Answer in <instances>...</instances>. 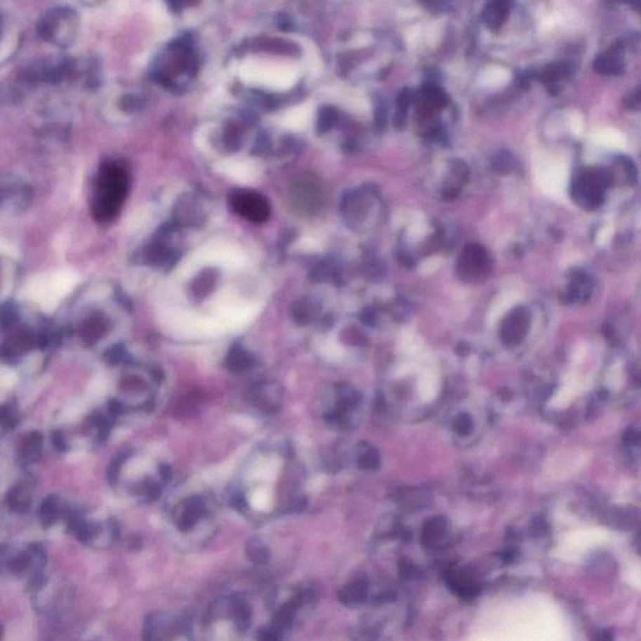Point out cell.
I'll use <instances>...</instances> for the list:
<instances>
[{
  "mask_svg": "<svg viewBox=\"0 0 641 641\" xmlns=\"http://www.w3.org/2000/svg\"><path fill=\"white\" fill-rule=\"evenodd\" d=\"M78 275L70 270L52 272L32 278L25 287V296L41 306L46 312H52L59 300L70 293L78 284Z\"/></svg>",
  "mask_w": 641,
  "mask_h": 641,
  "instance_id": "6da1fadb",
  "label": "cell"
},
{
  "mask_svg": "<svg viewBox=\"0 0 641 641\" xmlns=\"http://www.w3.org/2000/svg\"><path fill=\"white\" fill-rule=\"evenodd\" d=\"M58 516V503L54 500V497H48L41 503V519L44 524H51L55 520Z\"/></svg>",
  "mask_w": 641,
  "mask_h": 641,
  "instance_id": "2e32d148",
  "label": "cell"
},
{
  "mask_svg": "<svg viewBox=\"0 0 641 641\" xmlns=\"http://www.w3.org/2000/svg\"><path fill=\"white\" fill-rule=\"evenodd\" d=\"M278 27L282 30L289 32V30L291 29V22H289V18L284 17V15L281 18V19L278 20Z\"/></svg>",
  "mask_w": 641,
  "mask_h": 641,
  "instance_id": "7402d4cb",
  "label": "cell"
},
{
  "mask_svg": "<svg viewBox=\"0 0 641 641\" xmlns=\"http://www.w3.org/2000/svg\"><path fill=\"white\" fill-rule=\"evenodd\" d=\"M79 27V15L70 6H54L38 20L37 30L41 39L59 48H67L74 41Z\"/></svg>",
  "mask_w": 641,
  "mask_h": 641,
  "instance_id": "7a4b0ae2",
  "label": "cell"
},
{
  "mask_svg": "<svg viewBox=\"0 0 641 641\" xmlns=\"http://www.w3.org/2000/svg\"><path fill=\"white\" fill-rule=\"evenodd\" d=\"M0 253L8 254V256H15L17 252H15V249H13L11 244H8V243L0 239Z\"/></svg>",
  "mask_w": 641,
  "mask_h": 641,
  "instance_id": "44dd1931",
  "label": "cell"
},
{
  "mask_svg": "<svg viewBox=\"0 0 641 641\" xmlns=\"http://www.w3.org/2000/svg\"><path fill=\"white\" fill-rule=\"evenodd\" d=\"M209 515V506L203 497L193 496L178 505L174 513L176 525L180 531L191 532Z\"/></svg>",
  "mask_w": 641,
  "mask_h": 641,
  "instance_id": "5b68a950",
  "label": "cell"
},
{
  "mask_svg": "<svg viewBox=\"0 0 641 641\" xmlns=\"http://www.w3.org/2000/svg\"><path fill=\"white\" fill-rule=\"evenodd\" d=\"M335 121V112L332 110H324L321 116H319V121H318V128L321 131H326L331 127V124Z\"/></svg>",
  "mask_w": 641,
  "mask_h": 641,
  "instance_id": "ac0fdd59",
  "label": "cell"
},
{
  "mask_svg": "<svg viewBox=\"0 0 641 641\" xmlns=\"http://www.w3.org/2000/svg\"><path fill=\"white\" fill-rule=\"evenodd\" d=\"M445 522L441 520V519H439V520H432L428 522V526L425 527L423 537H425V541L435 543L436 540H440V538H442V537L445 536Z\"/></svg>",
  "mask_w": 641,
  "mask_h": 641,
  "instance_id": "4fadbf2b",
  "label": "cell"
},
{
  "mask_svg": "<svg viewBox=\"0 0 641 641\" xmlns=\"http://www.w3.org/2000/svg\"><path fill=\"white\" fill-rule=\"evenodd\" d=\"M340 599L347 605H357L367 596V583L364 579H356L340 593Z\"/></svg>",
  "mask_w": 641,
  "mask_h": 641,
  "instance_id": "9c48e42d",
  "label": "cell"
},
{
  "mask_svg": "<svg viewBox=\"0 0 641 641\" xmlns=\"http://www.w3.org/2000/svg\"><path fill=\"white\" fill-rule=\"evenodd\" d=\"M9 506L15 511H24L29 506V497L23 487H18L9 494Z\"/></svg>",
  "mask_w": 641,
  "mask_h": 641,
  "instance_id": "5bb4252c",
  "label": "cell"
},
{
  "mask_svg": "<svg viewBox=\"0 0 641 641\" xmlns=\"http://www.w3.org/2000/svg\"><path fill=\"white\" fill-rule=\"evenodd\" d=\"M511 12V0H489L482 19L490 29L496 32L506 23Z\"/></svg>",
  "mask_w": 641,
  "mask_h": 641,
  "instance_id": "52a82bcc",
  "label": "cell"
},
{
  "mask_svg": "<svg viewBox=\"0 0 641 641\" xmlns=\"http://www.w3.org/2000/svg\"><path fill=\"white\" fill-rule=\"evenodd\" d=\"M625 105H628L631 110L639 107V105H640V91H639V88L635 89L634 92L630 93L629 95L625 98Z\"/></svg>",
  "mask_w": 641,
  "mask_h": 641,
  "instance_id": "ffe728a7",
  "label": "cell"
},
{
  "mask_svg": "<svg viewBox=\"0 0 641 641\" xmlns=\"http://www.w3.org/2000/svg\"><path fill=\"white\" fill-rule=\"evenodd\" d=\"M455 428H456L457 432H460L461 435H468L471 431V428H473L471 417L466 415V414L460 415V416L457 417L456 421H455Z\"/></svg>",
  "mask_w": 641,
  "mask_h": 641,
  "instance_id": "e0dca14e",
  "label": "cell"
},
{
  "mask_svg": "<svg viewBox=\"0 0 641 641\" xmlns=\"http://www.w3.org/2000/svg\"><path fill=\"white\" fill-rule=\"evenodd\" d=\"M121 105L124 107V110H136L142 105V100L136 95H126L121 99Z\"/></svg>",
  "mask_w": 641,
  "mask_h": 641,
  "instance_id": "d6986e66",
  "label": "cell"
},
{
  "mask_svg": "<svg viewBox=\"0 0 641 641\" xmlns=\"http://www.w3.org/2000/svg\"><path fill=\"white\" fill-rule=\"evenodd\" d=\"M571 73V64L567 63V62H556V63L549 64L543 70L541 79L545 83V86L549 89V92L551 94H556V91L559 89L557 81L562 79V78L570 77Z\"/></svg>",
  "mask_w": 641,
  "mask_h": 641,
  "instance_id": "ba28073f",
  "label": "cell"
},
{
  "mask_svg": "<svg viewBox=\"0 0 641 641\" xmlns=\"http://www.w3.org/2000/svg\"><path fill=\"white\" fill-rule=\"evenodd\" d=\"M247 554H249V559L257 564H263L270 559V551L260 541L249 543L247 546Z\"/></svg>",
  "mask_w": 641,
  "mask_h": 641,
  "instance_id": "9a60e30c",
  "label": "cell"
},
{
  "mask_svg": "<svg viewBox=\"0 0 641 641\" xmlns=\"http://www.w3.org/2000/svg\"><path fill=\"white\" fill-rule=\"evenodd\" d=\"M623 46V43L618 41L607 52L599 54L593 63V68L595 70L596 73L602 75L621 74V72L624 70V62L621 57Z\"/></svg>",
  "mask_w": 641,
  "mask_h": 641,
  "instance_id": "8992f818",
  "label": "cell"
},
{
  "mask_svg": "<svg viewBox=\"0 0 641 641\" xmlns=\"http://www.w3.org/2000/svg\"><path fill=\"white\" fill-rule=\"evenodd\" d=\"M253 357L243 351V350H234L228 357V367L234 372H243L247 371L253 366Z\"/></svg>",
  "mask_w": 641,
  "mask_h": 641,
  "instance_id": "8fae6325",
  "label": "cell"
},
{
  "mask_svg": "<svg viewBox=\"0 0 641 641\" xmlns=\"http://www.w3.org/2000/svg\"><path fill=\"white\" fill-rule=\"evenodd\" d=\"M358 465L364 470H375L380 465V456L370 446H364L358 454Z\"/></svg>",
  "mask_w": 641,
  "mask_h": 641,
  "instance_id": "7c38bea8",
  "label": "cell"
},
{
  "mask_svg": "<svg viewBox=\"0 0 641 641\" xmlns=\"http://www.w3.org/2000/svg\"><path fill=\"white\" fill-rule=\"evenodd\" d=\"M3 25H4L3 24V18L0 15V38H1V33H3Z\"/></svg>",
  "mask_w": 641,
  "mask_h": 641,
  "instance_id": "603a6c76",
  "label": "cell"
},
{
  "mask_svg": "<svg viewBox=\"0 0 641 641\" xmlns=\"http://www.w3.org/2000/svg\"><path fill=\"white\" fill-rule=\"evenodd\" d=\"M258 48H260L262 51L284 54V55H296L300 53L298 46L291 41H282V39H265V41H260Z\"/></svg>",
  "mask_w": 641,
  "mask_h": 641,
  "instance_id": "30bf717a",
  "label": "cell"
},
{
  "mask_svg": "<svg viewBox=\"0 0 641 641\" xmlns=\"http://www.w3.org/2000/svg\"><path fill=\"white\" fill-rule=\"evenodd\" d=\"M190 623L185 619L169 614H157L145 621L147 639H188Z\"/></svg>",
  "mask_w": 641,
  "mask_h": 641,
  "instance_id": "3957f363",
  "label": "cell"
},
{
  "mask_svg": "<svg viewBox=\"0 0 641 641\" xmlns=\"http://www.w3.org/2000/svg\"><path fill=\"white\" fill-rule=\"evenodd\" d=\"M231 204L239 216L254 223H263L270 217V206L266 198L256 192H234L231 197Z\"/></svg>",
  "mask_w": 641,
  "mask_h": 641,
  "instance_id": "277c9868",
  "label": "cell"
}]
</instances>
